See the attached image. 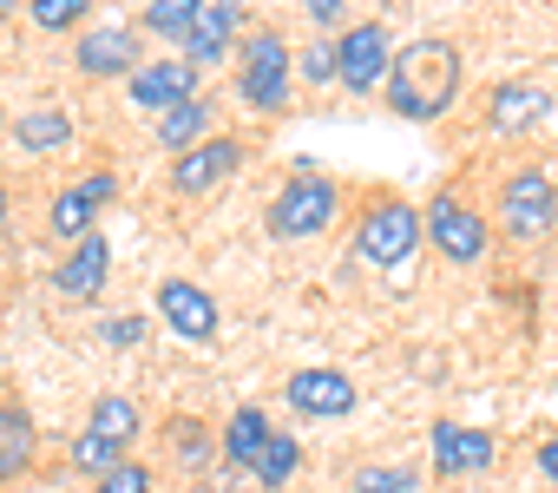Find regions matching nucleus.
Listing matches in <instances>:
<instances>
[{"mask_svg":"<svg viewBox=\"0 0 558 493\" xmlns=\"http://www.w3.org/2000/svg\"><path fill=\"white\" fill-rule=\"evenodd\" d=\"M165 434H171V454H178V467H191V473L204 480V460H210V434H204V421L178 414V421H165Z\"/></svg>","mask_w":558,"mask_h":493,"instance_id":"a878e982","label":"nucleus"},{"mask_svg":"<svg viewBox=\"0 0 558 493\" xmlns=\"http://www.w3.org/2000/svg\"><path fill=\"white\" fill-rule=\"evenodd\" d=\"M303 80H310V86H342V80H336V47H323V40L303 47Z\"/></svg>","mask_w":558,"mask_h":493,"instance_id":"c756f323","label":"nucleus"},{"mask_svg":"<svg viewBox=\"0 0 558 493\" xmlns=\"http://www.w3.org/2000/svg\"><path fill=\"white\" fill-rule=\"evenodd\" d=\"M73 67L86 80H132L145 67V53H138V34L132 27H86L73 40Z\"/></svg>","mask_w":558,"mask_h":493,"instance_id":"ddd939ff","label":"nucleus"},{"mask_svg":"<svg viewBox=\"0 0 558 493\" xmlns=\"http://www.w3.org/2000/svg\"><path fill=\"white\" fill-rule=\"evenodd\" d=\"M342 8H349V0H310V21H316V27H336Z\"/></svg>","mask_w":558,"mask_h":493,"instance_id":"72a5a7b5","label":"nucleus"},{"mask_svg":"<svg viewBox=\"0 0 558 493\" xmlns=\"http://www.w3.org/2000/svg\"><path fill=\"white\" fill-rule=\"evenodd\" d=\"M197 80H204V67H191V60H145L132 80H125V93H132V106L138 112H171V106H184V99H204L197 93Z\"/></svg>","mask_w":558,"mask_h":493,"instance_id":"f8f14e48","label":"nucleus"},{"mask_svg":"<svg viewBox=\"0 0 558 493\" xmlns=\"http://www.w3.org/2000/svg\"><path fill=\"white\" fill-rule=\"evenodd\" d=\"M112 197H119V178H112V171L73 178V184L53 197V211H47V230H53L60 243H86V237H99V230H93V217H99Z\"/></svg>","mask_w":558,"mask_h":493,"instance_id":"1a4fd4ad","label":"nucleus"},{"mask_svg":"<svg viewBox=\"0 0 558 493\" xmlns=\"http://www.w3.org/2000/svg\"><path fill=\"white\" fill-rule=\"evenodd\" d=\"M427 441H434V473H440V480L486 473V467H493V454H499L493 428H466V421H434V428H427Z\"/></svg>","mask_w":558,"mask_h":493,"instance_id":"4468645a","label":"nucleus"},{"mask_svg":"<svg viewBox=\"0 0 558 493\" xmlns=\"http://www.w3.org/2000/svg\"><path fill=\"white\" fill-rule=\"evenodd\" d=\"M336 217H342V191H336V178L310 171V158H303V171H290L283 191L269 197L263 230H269L276 243H310V237H323Z\"/></svg>","mask_w":558,"mask_h":493,"instance_id":"7ed1b4c3","label":"nucleus"},{"mask_svg":"<svg viewBox=\"0 0 558 493\" xmlns=\"http://www.w3.org/2000/svg\"><path fill=\"white\" fill-rule=\"evenodd\" d=\"M421 237H427V211L408 204V197H395V191H381V197H368V211L355 224L349 257L368 264V270H408L414 251H421Z\"/></svg>","mask_w":558,"mask_h":493,"instance_id":"f03ea898","label":"nucleus"},{"mask_svg":"<svg viewBox=\"0 0 558 493\" xmlns=\"http://www.w3.org/2000/svg\"><path fill=\"white\" fill-rule=\"evenodd\" d=\"M86 428H93V434H106V441H119V447H132V441H138V428H145V414H138V401H132V395H119V388H112V395H99V401H93Z\"/></svg>","mask_w":558,"mask_h":493,"instance_id":"5701e85b","label":"nucleus"},{"mask_svg":"<svg viewBox=\"0 0 558 493\" xmlns=\"http://www.w3.org/2000/svg\"><path fill=\"white\" fill-rule=\"evenodd\" d=\"M66 460H73V473H86V480H106V473H112V467H125L132 454H125L119 441H106V434L80 428V434H73V447H66Z\"/></svg>","mask_w":558,"mask_h":493,"instance_id":"b1692460","label":"nucleus"},{"mask_svg":"<svg viewBox=\"0 0 558 493\" xmlns=\"http://www.w3.org/2000/svg\"><path fill=\"white\" fill-rule=\"evenodd\" d=\"M93 493H151V467H145V460H125V467H112L106 480H93Z\"/></svg>","mask_w":558,"mask_h":493,"instance_id":"c85d7f7f","label":"nucleus"},{"mask_svg":"<svg viewBox=\"0 0 558 493\" xmlns=\"http://www.w3.org/2000/svg\"><path fill=\"white\" fill-rule=\"evenodd\" d=\"M269 434H276V428H269L263 408H236V414L223 421V467H243V473H250L256 454L269 447Z\"/></svg>","mask_w":558,"mask_h":493,"instance_id":"aec40b11","label":"nucleus"},{"mask_svg":"<svg viewBox=\"0 0 558 493\" xmlns=\"http://www.w3.org/2000/svg\"><path fill=\"white\" fill-rule=\"evenodd\" d=\"M532 460H538V473H545V480H551V486H558V434H545V441H538V454H532Z\"/></svg>","mask_w":558,"mask_h":493,"instance_id":"473e14b6","label":"nucleus"},{"mask_svg":"<svg viewBox=\"0 0 558 493\" xmlns=\"http://www.w3.org/2000/svg\"><path fill=\"white\" fill-rule=\"evenodd\" d=\"M40 460V428L21 401H0V486L21 480L27 467Z\"/></svg>","mask_w":558,"mask_h":493,"instance_id":"a211bd4d","label":"nucleus"},{"mask_svg":"<svg viewBox=\"0 0 558 493\" xmlns=\"http://www.w3.org/2000/svg\"><path fill=\"white\" fill-rule=\"evenodd\" d=\"M158 323H165L171 336H184V342H217V329H223L217 297L197 290L191 277H165V284H158Z\"/></svg>","mask_w":558,"mask_h":493,"instance_id":"9d476101","label":"nucleus"},{"mask_svg":"<svg viewBox=\"0 0 558 493\" xmlns=\"http://www.w3.org/2000/svg\"><path fill=\"white\" fill-rule=\"evenodd\" d=\"M197 8H204V0H151V8H145V34L191 40V27H197Z\"/></svg>","mask_w":558,"mask_h":493,"instance_id":"393cba45","label":"nucleus"},{"mask_svg":"<svg viewBox=\"0 0 558 493\" xmlns=\"http://www.w3.org/2000/svg\"><path fill=\"white\" fill-rule=\"evenodd\" d=\"M138 336H145V316H112V323H106V342H112V349H132Z\"/></svg>","mask_w":558,"mask_h":493,"instance_id":"2f4dec72","label":"nucleus"},{"mask_svg":"<svg viewBox=\"0 0 558 493\" xmlns=\"http://www.w3.org/2000/svg\"><path fill=\"white\" fill-rule=\"evenodd\" d=\"M197 493H256V486H250V473H243V467H223V473H204V480H197Z\"/></svg>","mask_w":558,"mask_h":493,"instance_id":"7c9ffc66","label":"nucleus"},{"mask_svg":"<svg viewBox=\"0 0 558 493\" xmlns=\"http://www.w3.org/2000/svg\"><path fill=\"white\" fill-rule=\"evenodd\" d=\"M545 112H551V93L532 86V80L493 86V99H486V125H493V132H532Z\"/></svg>","mask_w":558,"mask_h":493,"instance_id":"f3484780","label":"nucleus"},{"mask_svg":"<svg viewBox=\"0 0 558 493\" xmlns=\"http://www.w3.org/2000/svg\"><path fill=\"white\" fill-rule=\"evenodd\" d=\"M427 243L447 257V264H460V270H473L486 251H493V230H486V217L447 184V191H434L427 197Z\"/></svg>","mask_w":558,"mask_h":493,"instance_id":"39448f33","label":"nucleus"},{"mask_svg":"<svg viewBox=\"0 0 558 493\" xmlns=\"http://www.w3.org/2000/svg\"><path fill=\"white\" fill-rule=\"evenodd\" d=\"M355 493H414L421 486V467L414 460H388V467H355V480H349Z\"/></svg>","mask_w":558,"mask_h":493,"instance_id":"bb28decb","label":"nucleus"},{"mask_svg":"<svg viewBox=\"0 0 558 493\" xmlns=\"http://www.w3.org/2000/svg\"><path fill=\"white\" fill-rule=\"evenodd\" d=\"M493 217H499V230H506L512 243H538V237L558 224V191H551V178H545L538 165H519V171L499 184Z\"/></svg>","mask_w":558,"mask_h":493,"instance_id":"423d86ee","label":"nucleus"},{"mask_svg":"<svg viewBox=\"0 0 558 493\" xmlns=\"http://www.w3.org/2000/svg\"><path fill=\"white\" fill-rule=\"evenodd\" d=\"M283 401L296 408V414H316V421H342V414H355V375H342V369H329V362H316V369H296L290 382H283Z\"/></svg>","mask_w":558,"mask_h":493,"instance_id":"9b49d317","label":"nucleus"},{"mask_svg":"<svg viewBox=\"0 0 558 493\" xmlns=\"http://www.w3.org/2000/svg\"><path fill=\"white\" fill-rule=\"evenodd\" d=\"M296 467H303V441H296L290 428H276V434H269V447L256 454L250 480H256L263 493H276V486H290V480H296Z\"/></svg>","mask_w":558,"mask_h":493,"instance_id":"4be33fe9","label":"nucleus"},{"mask_svg":"<svg viewBox=\"0 0 558 493\" xmlns=\"http://www.w3.org/2000/svg\"><path fill=\"white\" fill-rule=\"evenodd\" d=\"M14 139L27 152H66L73 145V112L66 106H34V112L14 119Z\"/></svg>","mask_w":558,"mask_h":493,"instance_id":"412c9836","label":"nucleus"},{"mask_svg":"<svg viewBox=\"0 0 558 493\" xmlns=\"http://www.w3.org/2000/svg\"><path fill=\"white\" fill-rule=\"evenodd\" d=\"M106 270H112V243H106V237H86V243H73L66 264L53 270V290H60L66 303H93V297L106 290Z\"/></svg>","mask_w":558,"mask_h":493,"instance_id":"2eb2a0df","label":"nucleus"},{"mask_svg":"<svg viewBox=\"0 0 558 493\" xmlns=\"http://www.w3.org/2000/svg\"><path fill=\"white\" fill-rule=\"evenodd\" d=\"M236 165H243V139L217 132V139H204V145H191L184 158H171V191H178V197H210L217 184L236 178Z\"/></svg>","mask_w":558,"mask_h":493,"instance_id":"6e6552de","label":"nucleus"},{"mask_svg":"<svg viewBox=\"0 0 558 493\" xmlns=\"http://www.w3.org/2000/svg\"><path fill=\"white\" fill-rule=\"evenodd\" d=\"M460 86H466L460 47H453L447 34H421V40H408V47L395 53L381 93H388V112H401V119H414V125H434L440 112H453Z\"/></svg>","mask_w":558,"mask_h":493,"instance_id":"f257e3e1","label":"nucleus"},{"mask_svg":"<svg viewBox=\"0 0 558 493\" xmlns=\"http://www.w3.org/2000/svg\"><path fill=\"white\" fill-rule=\"evenodd\" d=\"M236 34H243V8H236V0H204V8H197V27H191V40H184V60H191V67H217Z\"/></svg>","mask_w":558,"mask_h":493,"instance_id":"dca6fc26","label":"nucleus"},{"mask_svg":"<svg viewBox=\"0 0 558 493\" xmlns=\"http://www.w3.org/2000/svg\"><path fill=\"white\" fill-rule=\"evenodd\" d=\"M395 53H401V47H395L388 21H355V27H342V40H336V80H342L355 99H368V93L388 86Z\"/></svg>","mask_w":558,"mask_h":493,"instance_id":"0eeeda50","label":"nucleus"},{"mask_svg":"<svg viewBox=\"0 0 558 493\" xmlns=\"http://www.w3.org/2000/svg\"><path fill=\"white\" fill-rule=\"evenodd\" d=\"M34 27L40 34H73V27H86V14H93V0H34Z\"/></svg>","mask_w":558,"mask_h":493,"instance_id":"cd10ccee","label":"nucleus"},{"mask_svg":"<svg viewBox=\"0 0 558 493\" xmlns=\"http://www.w3.org/2000/svg\"><path fill=\"white\" fill-rule=\"evenodd\" d=\"M0 132H8V112H0Z\"/></svg>","mask_w":558,"mask_h":493,"instance_id":"c9c22d12","label":"nucleus"},{"mask_svg":"<svg viewBox=\"0 0 558 493\" xmlns=\"http://www.w3.org/2000/svg\"><path fill=\"white\" fill-rule=\"evenodd\" d=\"M0 224H8V184H0Z\"/></svg>","mask_w":558,"mask_h":493,"instance_id":"f704fd0d","label":"nucleus"},{"mask_svg":"<svg viewBox=\"0 0 558 493\" xmlns=\"http://www.w3.org/2000/svg\"><path fill=\"white\" fill-rule=\"evenodd\" d=\"M151 132H158V145H165L171 158H184L191 145L217 139V132H210V99H184V106H171V112H165Z\"/></svg>","mask_w":558,"mask_h":493,"instance_id":"6ab92c4d","label":"nucleus"},{"mask_svg":"<svg viewBox=\"0 0 558 493\" xmlns=\"http://www.w3.org/2000/svg\"><path fill=\"white\" fill-rule=\"evenodd\" d=\"M290 86H296V53L276 27H256L236 47V99L250 112H290Z\"/></svg>","mask_w":558,"mask_h":493,"instance_id":"20e7f679","label":"nucleus"}]
</instances>
